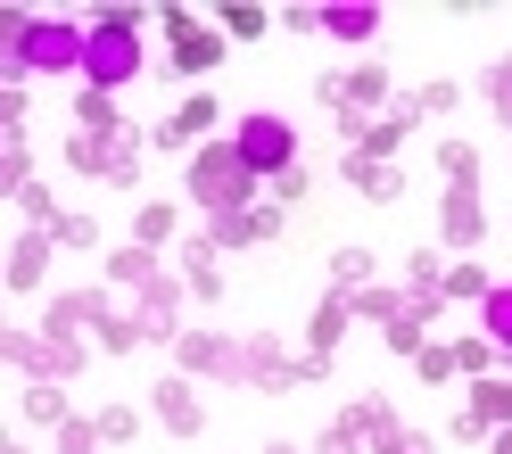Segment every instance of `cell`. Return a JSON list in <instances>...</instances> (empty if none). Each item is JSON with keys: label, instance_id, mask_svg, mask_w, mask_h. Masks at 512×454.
<instances>
[{"label": "cell", "instance_id": "cell-1", "mask_svg": "<svg viewBox=\"0 0 512 454\" xmlns=\"http://www.w3.org/2000/svg\"><path fill=\"white\" fill-rule=\"evenodd\" d=\"M83 50H91V25H58V17L9 9V67H25V75H83Z\"/></svg>", "mask_w": 512, "mask_h": 454}, {"label": "cell", "instance_id": "cell-2", "mask_svg": "<svg viewBox=\"0 0 512 454\" xmlns=\"http://www.w3.org/2000/svg\"><path fill=\"white\" fill-rule=\"evenodd\" d=\"M182 190H190V207H207V215H240L248 190H256V174H248V157L232 141H215V149H190Z\"/></svg>", "mask_w": 512, "mask_h": 454}, {"label": "cell", "instance_id": "cell-3", "mask_svg": "<svg viewBox=\"0 0 512 454\" xmlns=\"http://www.w3.org/2000/svg\"><path fill=\"white\" fill-rule=\"evenodd\" d=\"M141 75V9H124V17H100L91 25V50H83V83L91 91H116Z\"/></svg>", "mask_w": 512, "mask_h": 454}, {"label": "cell", "instance_id": "cell-4", "mask_svg": "<svg viewBox=\"0 0 512 454\" xmlns=\"http://www.w3.org/2000/svg\"><path fill=\"white\" fill-rule=\"evenodd\" d=\"M232 149L248 157V174H256V182H273V174H290V166H298V133H290V116H273V108L240 116Z\"/></svg>", "mask_w": 512, "mask_h": 454}, {"label": "cell", "instance_id": "cell-5", "mask_svg": "<svg viewBox=\"0 0 512 454\" xmlns=\"http://www.w3.org/2000/svg\"><path fill=\"white\" fill-rule=\"evenodd\" d=\"M166 34H174V67L182 75L223 67V34H215V25H190V9H166Z\"/></svg>", "mask_w": 512, "mask_h": 454}, {"label": "cell", "instance_id": "cell-6", "mask_svg": "<svg viewBox=\"0 0 512 454\" xmlns=\"http://www.w3.org/2000/svg\"><path fill=\"white\" fill-rule=\"evenodd\" d=\"M273 232H281V207H240V215H215L207 248H256V240H273Z\"/></svg>", "mask_w": 512, "mask_h": 454}, {"label": "cell", "instance_id": "cell-7", "mask_svg": "<svg viewBox=\"0 0 512 454\" xmlns=\"http://www.w3.org/2000/svg\"><path fill=\"white\" fill-rule=\"evenodd\" d=\"M438 232L455 240V248H471L479 232H488V215H479V190H471V182H455V190H446V207H438Z\"/></svg>", "mask_w": 512, "mask_h": 454}, {"label": "cell", "instance_id": "cell-8", "mask_svg": "<svg viewBox=\"0 0 512 454\" xmlns=\"http://www.w3.org/2000/svg\"><path fill=\"white\" fill-rule=\"evenodd\" d=\"M347 182H356L372 207H397V190H405V174L380 166V157H364V149H347Z\"/></svg>", "mask_w": 512, "mask_h": 454}, {"label": "cell", "instance_id": "cell-9", "mask_svg": "<svg viewBox=\"0 0 512 454\" xmlns=\"http://www.w3.org/2000/svg\"><path fill=\"white\" fill-rule=\"evenodd\" d=\"M323 34H331V42H372V34H380V9H372V0H331V9H323Z\"/></svg>", "mask_w": 512, "mask_h": 454}, {"label": "cell", "instance_id": "cell-10", "mask_svg": "<svg viewBox=\"0 0 512 454\" xmlns=\"http://www.w3.org/2000/svg\"><path fill=\"white\" fill-rule=\"evenodd\" d=\"M347 314H356L347 298H323V306H314V322H306V347H314V364H331V347H339V331H347Z\"/></svg>", "mask_w": 512, "mask_h": 454}, {"label": "cell", "instance_id": "cell-11", "mask_svg": "<svg viewBox=\"0 0 512 454\" xmlns=\"http://www.w3.org/2000/svg\"><path fill=\"white\" fill-rule=\"evenodd\" d=\"M157 421H166L174 438H199V397H190L182 380H166V388H157Z\"/></svg>", "mask_w": 512, "mask_h": 454}, {"label": "cell", "instance_id": "cell-12", "mask_svg": "<svg viewBox=\"0 0 512 454\" xmlns=\"http://www.w3.org/2000/svg\"><path fill=\"white\" fill-rule=\"evenodd\" d=\"M108 281H116V289H157L149 248H141V240H133V248H116V256H108Z\"/></svg>", "mask_w": 512, "mask_h": 454}, {"label": "cell", "instance_id": "cell-13", "mask_svg": "<svg viewBox=\"0 0 512 454\" xmlns=\"http://www.w3.org/2000/svg\"><path fill=\"white\" fill-rule=\"evenodd\" d=\"M174 306H182V289H174V281L141 289V331H149V339H166V331H174Z\"/></svg>", "mask_w": 512, "mask_h": 454}, {"label": "cell", "instance_id": "cell-14", "mask_svg": "<svg viewBox=\"0 0 512 454\" xmlns=\"http://www.w3.org/2000/svg\"><path fill=\"white\" fill-rule=\"evenodd\" d=\"M42 256H50V240L25 232V240L9 248V289H34V281H42Z\"/></svg>", "mask_w": 512, "mask_h": 454}, {"label": "cell", "instance_id": "cell-15", "mask_svg": "<svg viewBox=\"0 0 512 454\" xmlns=\"http://www.w3.org/2000/svg\"><path fill=\"white\" fill-rule=\"evenodd\" d=\"M207 256H215L207 240H190V248H182V281H190V289H199V298H223V273L207 265Z\"/></svg>", "mask_w": 512, "mask_h": 454}, {"label": "cell", "instance_id": "cell-16", "mask_svg": "<svg viewBox=\"0 0 512 454\" xmlns=\"http://www.w3.org/2000/svg\"><path fill=\"white\" fill-rule=\"evenodd\" d=\"M479 322H488V347L512 355V289H488V298H479Z\"/></svg>", "mask_w": 512, "mask_h": 454}, {"label": "cell", "instance_id": "cell-17", "mask_svg": "<svg viewBox=\"0 0 512 454\" xmlns=\"http://www.w3.org/2000/svg\"><path fill=\"white\" fill-rule=\"evenodd\" d=\"M174 347H182V364H199V372H215V364H232V347H223V339H207V331H182Z\"/></svg>", "mask_w": 512, "mask_h": 454}, {"label": "cell", "instance_id": "cell-18", "mask_svg": "<svg viewBox=\"0 0 512 454\" xmlns=\"http://www.w3.org/2000/svg\"><path fill=\"white\" fill-rule=\"evenodd\" d=\"M133 232H141V248H166V240H174V199H149Z\"/></svg>", "mask_w": 512, "mask_h": 454}, {"label": "cell", "instance_id": "cell-19", "mask_svg": "<svg viewBox=\"0 0 512 454\" xmlns=\"http://www.w3.org/2000/svg\"><path fill=\"white\" fill-rule=\"evenodd\" d=\"M364 273H372V248H339V256H331V281L347 289V298L364 289Z\"/></svg>", "mask_w": 512, "mask_h": 454}, {"label": "cell", "instance_id": "cell-20", "mask_svg": "<svg viewBox=\"0 0 512 454\" xmlns=\"http://www.w3.org/2000/svg\"><path fill=\"white\" fill-rule=\"evenodd\" d=\"M438 289H446V298H488V273H479V265H463V256H455Z\"/></svg>", "mask_w": 512, "mask_h": 454}, {"label": "cell", "instance_id": "cell-21", "mask_svg": "<svg viewBox=\"0 0 512 454\" xmlns=\"http://www.w3.org/2000/svg\"><path fill=\"white\" fill-rule=\"evenodd\" d=\"M174 124H182V133H190V141H199V133H207V124H223V108L207 100V91H190V108H174Z\"/></svg>", "mask_w": 512, "mask_h": 454}, {"label": "cell", "instance_id": "cell-22", "mask_svg": "<svg viewBox=\"0 0 512 454\" xmlns=\"http://www.w3.org/2000/svg\"><path fill=\"white\" fill-rule=\"evenodd\" d=\"M438 166H446V182H479V149H471V141H446Z\"/></svg>", "mask_w": 512, "mask_h": 454}, {"label": "cell", "instance_id": "cell-23", "mask_svg": "<svg viewBox=\"0 0 512 454\" xmlns=\"http://www.w3.org/2000/svg\"><path fill=\"white\" fill-rule=\"evenodd\" d=\"M265 9H223V42H256V34H265Z\"/></svg>", "mask_w": 512, "mask_h": 454}, {"label": "cell", "instance_id": "cell-24", "mask_svg": "<svg viewBox=\"0 0 512 454\" xmlns=\"http://www.w3.org/2000/svg\"><path fill=\"white\" fill-rule=\"evenodd\" d=\"M83 133H116V100H108V91H83Z\"/></svg>", "mask_w": 512, "mask_h": 454}, {"label": "cell", "instance_id": "cell-25", "mask_svg": "<svg viewBox=\"0 0 512 454\" xmlns=\"http://www.w3.org/2000/svg\"><path fill=\"white\" fill-rule=\"evenodd\" d=\"M347 306H356L364 322H389V314H397L405 298H397V289H356V298H347Z\"/></svg>", "mask_w": 512, "mask_h": 454}, {"label": "cell", "instance_id": "cell-26", "mask_svg": "<svg viewBox=\"0 0 512 454\" xmlns=\"http://www.w3.org/2000/svg\"><path fill=\"white\" fill-rule=\"evenodd\" d=\"M25 413H34V421H67V388H58V380H42L34 397H25Z\"/></svg>", "mask_w": 512, "mask_h": 454}, {"label": "cell", "instance_id": "cell-27", "mask_svg": "<svg viewBox=\"0 0 512 454\" xmlns=\"http://www.w3.org/2000/svg\"><path fill=\"white\" fill-rule=\"evenodd\" d=\"M100 446V421H58V454H91Z\"/></svg>", "mask_w": 512, "mask_h": 454}, {"label": "cell", "instance_id": "cell-28", "mask_svg": "<svg viewBox=\"0 0 512 454\" xmlns=\"http://www.w3.org/2000/svg\"><path fill=\"white\" fill-rule=\"evenodd\" d=\"M91 421H100V446H124V438H133V430H141V421H133V413H124V405H108V413H91Z\"/></svg>", "mask_w": 512, "mask_h": 454}, {"label": "cell", "instance_id": "cell-29", "mask_svg": "<svg viewBox=\"0 0 512 454\" xmlns=\"http://www.w3.org/2000/svg\"><path fill=\"white\" fill-rule=\"evenodd\" d=\"M413 364H422V380H455V372H463V364H455V347H422Z\"/></svg>", "mask_w": 512, "mask_h": 454}, {"label": "cell", "instance_id": "cell-30", "mask_svg": "<svg viewBox=\"0 0 512 454\" xmlns=\"http://www.w3.org/2000/svg\"><path fill=\"white\" fill-rule=\"evenodd\" d=\"M58 240H67V248H91V240H100V223H91V215H58Z\"/></svg>", "mask_w": 512, "mask_h": 454}, {"label": "cell", "instance_id": "cell-31", "mask_svg": "<svg viewBox=\"0 0 512 454\" xmlns=\"http://www.w3.org/2000/svg\"><path fill=\"white\" fill-rule=\"evenodd\" d=\"M488 355H496L488 331H479V339H455V364H463V372H488Z\"/></svg>", "mask_w": 512, "mask_h": 454}, {"label": "cell", "instance_id": "cell-32", "mask_svg": "<svg viewBox=\"0 0 512 454\" xmlns=\"http://www.w3.org/2000/svg\"><path fill=\"white\" fill-rule=\"evenodd\" d=\"M314 454H364V430H356V421H339V430L314 446Z\"/></svg>", "mask_w": 512, "mask_h": 454}, {"label": "cell", "instance_id": "cell-33", "mask_svg": "<svg viewBox=\"0 0 512 454\" xmlns=\"http://www.w3.org/2000/svg\"><path fill=\"white\" fill-rule=\"evenodd\" d=\"M413 108H422V116H446V108H455V83H430V91H413Z\"/></svg>", "mask_w": 512, "mask_h": 454}, {"label": "cell", "instance_id": "cell-34", "mask_svg": "<svg viewBox=\"0 0 512 454\" xmlns=\"http://www.w3.org/2000/svg\"><path fill=\"white\" fill-rule=\"evenodd\" d=\"M488 91H496V108H504V124H512V58H496V75H488Z\"/></svg>", "mask_w": 512, "mask_h": 454}, {"label": "cell", "instance_id": "cell-35", "mask_svg": "<svg viewBox=\"0 0 512 454\" xmlns=\"http://www.w3.org/2000/svg\"><path fill=\"white\" fill-rule=\"evenodd\" d=\"M273 199L290 207V199H306V166H290V174H273Z\"/></svg>", "mask_w": 512, "mask_h": 454}, {"label": "cell", "instance_id": "cell-36", "mask_svg": "<svg viewBox=\"0 0 512 454\" xmlns=\"http://www.w3.org/2000/svg\"><path fill=\"white\" fill-rule=\"evenodd\" d=\"M380 454H430L422 438H389V446H380Z\"/></svg>", "mask_w": 512, "mask_h": 454}, {"label": "cell", "instance_id": "cell-37", "mask_svg": "<svg viewBox=\"0 0 512 454\" xmlns=\"http://www.w3.org/2000/svg\"><path fill=\"white\" fill-rule=\"evenodd\" d=\"M488 454H512V421H504V430H496V438H488Z\"/></svg>", "mask_w": 512, "mask_h": 454}, {"label": "cell", "instance_id": "cell-38", "mask_svg": "<svg viewBox=\"0 0 512 454\" xmlns=\"http://www.w3.org/2000/svg\"><path fill=\"white\" fill-rule=\"evenodd\" d=\"M265 454H290V446H265Z\"/></svg>", "mask_w": 512, "mask_h": 454}]
</instances>
